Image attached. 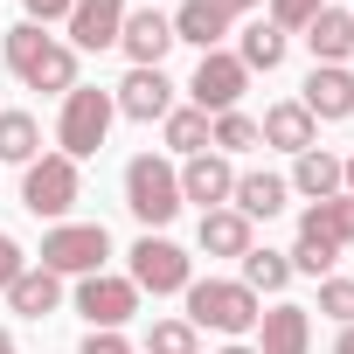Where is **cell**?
<instances>
[{
	"mask_svg": "<svg viewBox=\"0 0 354 354\" xmlns=\"http://www.w3.org/2000/svg\"><path fill=\"white\" fill-rule=\"evenodd\" d=\"M299 236H319V243H333V250H354V195L306 202V216H299Z\"/></svg>",
	"mask_w": 354,
	"mask_h": 354,
	"instance_id": "obj_19",
	"label": "cell"
},
{
	"mask_svg": "<svg viewBox=\"0 0 354 354\" xmlns=\"http://www.w3.org/2000/svg\"><path fill=\"white\" fill-rule=\"evenodd\" d=\"M306 49H313V63H340L347 70V56H354V15L347 8H319L306 21Z\"/></svg>",
	"mask_w": 354,
	"mask_h": 354,
	"instance_id": "obj_18",
	"label": "cell"
},
{
	"mask_svg": "<svg viewBox=\"0 0 354 354\" xmlns=\"http://www.w3.org/2000/svg\"><path fill=\"white\" fill-rule=\"evenodd\" d=\"M195 243H202L209 257H243V250H250V223H243L236 209H209L202 230H195Z\"/></svg>",
	"mask_w": 354,
	"mask_h": 354,
	"instance_id": "obj_22",
	"label": "cell"
},
{
	"mask_svg": "<svg viewBox=\"0 0 354 354\" xmlns=\"http://www.w3.org/2000/svg\"><path fill=\"white\" fill-rule=\"evenodd\" d=\"M111 118H118L111 91H97V84H77V91L63 97V118H56V146H63L70 160H91V153L104 146Z\"/></svg>",
	"mask_w": 354,
	"mask_h": 354,
	"instance_id": "obj_5",
	"label": "cell"
},
{
	"mask_svg": "<svg viewBox=\"0 0 354 354\" xmlns=\"http://www.w3.org/2000/svg\"><path fill=\"white\" fill-rule=\"evenodd\" d=\"M146 354H202V340H195V326H188V319H153Z\"/></svg>",
	"mask_w": 354,
	"mask_h": 354,
	"instance_id": "obj_30",
	"label": "cell"
},
{
	"mask_svg": "<svg viewBox=\"0 0 354 354\" xmlns=\"http://www.w3.org/2000/svg\"><path fill=\"white\" fill-rule=\"evenodd\" d=\"M319 313L354 326V278H319Z\"/></svg>",
	"mask_w": 354,
	"mask_h": 354,
	"instance_id": "obj_31",
	"label": "cell"
},
{
	"mask_svg": "<svg viewBox=\"0 0 354 354\" xmlns=\"http://www.w3.org/2000/svg\"><path fill=\"white\" fill-rule=\"evenodd\" d=\"M236 63L257 77V70H278L285 63V28H271V21H250L243 28V42H236Z\"/></svg>",
	"mask_w": 354,
	"mask_h": 354,
	"instance_id": "obj_25",
	"label": "cell"
},
{
	"mask_svg": "<svg viewBox=\"0 0 354 354\" xmlns=\"http://www.w3.org/2000/svg\"><path fill=\"white\" fill-rule=\"evenodd\" d=\"M77 313L91 319V333H118L139 313V285L111 278V271H91V278H77Z\"/></svg>",
	"mask_w": 354,
	"mask_h": 354,
	"instance_id": "obj_9",
	"label": "cell"
},
{
	"mask_svg": "<svg viewBox=\"0 0 354 354\" xmlns=\"http://www.w3.org/2000/svg\"><path fill=\"white\" fill-rule=\"evenodd\" d=\"M0 49H8V70H15L28 91H42V97H70V91H77V49L56 42V35H42L35 21L8 28Z\"/></svg>",
	"mask_w": 354,
	"mask_h": 354,
	"instance_id": "obj_1",
	"label": "cell"
},
{
	"mask_svg": "<svg viewBox=\"0 0 354 354\" xmlns=\"http://www.w3.org/2000/svg\"><path fill=\"white\" fill-rule=\"evenodd\" d=\"M77 354H139V347H132L125 333H91V340H84Z\"/></svg>",
	"mask_w": 354,
	"mask_h": 354,
	"instance_id": "obj_35",
	"label": "cell"
},
{
	"mask_svg": "<svg viewBox=\"0 0 354 354\" xmlns=\"http://www.w3.org/2000/svg\"><path fill=\"white\" fill-rule=\"evenodd\" d=\"M340 195H354V153L340 160Z\"/></svg>",
	"mask_w": 354,
	"mask_h": 354,
	"instance_id": "obj_36",
	"label": "cell"
},
{
	"mask_svg": "<svg viewBox=\"0 0 354 354\" xmlns=\"http://www.w3.org/2000/svg\"><path fill=\"white\" fill-rule=\"evenodd\" d=\"M299 104L313 111V125H333V118H354V70H340V63H313V77H306Z\"/></svg>",
	"mask_w": 354,
	"mask_h": 354,
	"instance_id": "obj_11",
	"label": "cell"
},
{
	"mask_svg": "<svg viewBox=\"0 0 354 354\" xmlns=\"http://www.w3.org/2000/svg\"><path fill=\"white\" fill-rule=\"evenodd\" d=\"M111 104H118L125 118L153 125V118H167V111H174V84H167V70H125V84L111 91Z\"/></svg>",
	"mask_w": 354,
	"mask_h": 354,
	"instance_id": "obj_13",
	"label": "cell"
},
{
	"mask_svg": "<svg viewBox=\"0 0 354 354\" xmlns=\"http://www.w3.org/2000/svg\"><path fill=\"white\" fill-rule=\"evenodd\" d=\"M257 139H264V146H278V153H292V160H299V153H306V146H319V125H313V111H306V104H299V97H278V104H271V111H264V118H257Z\"/></svg>",
	"mask_w": 354,
	"mask_h": 354,
	"instance_id": "obj_14",
	"label": "cell"
},
{
	"mask_svg": "<svg viewBox=\"0 0 354 354\" xmlns=\"http://www.w3.org/2000/svg\"><path fill=\"white\" fill-rule=\"evenodd\" d=\"M104 257H111L104 223H56L42 236V271H56V278H91V271H104Z\"/></svg>",
	"mask_w": 354,
	"mask_h": 354,
	"instance_id": "obj_6",
	"label": "cell"
},
{
	"mask_svg": "<svg viewBox=\"0 0 354 354\" xmlns=\"http://www.w3.org/2000/svg\"><path fill=\"white\" fill-rule=\"evenodd\" d=\"M216 354H257V347H216Z\"/></svg>",
	"mask_w": 354,
	"mask_h": 354,
	"instance_id": "obj_39",
	"label": "cell"
},
{
	"mask_svg": "<svg viewBox=\"0 0 354 354\" xmlns=\"http://www.w3.org/2000/svg\"><path fill=\"white\" fill-rule=\"evenodd\" d=\"M257 292L243 278H195L188 285V326H216V333H250L257 326Z\"/></svg>",
	"mask_w": 354,
	"mask_h": 354,
	"instance_id": "obj_3",
	"label": "cell"
},
{
	"mask_svg": "<svg viewBox=\"0 0 354 354\" xmlns=\"http://www.w3.org/2000/svg\"><path fill=\"white\" fill-rule=\"evenodd\" d=\"M230 188H236V167L223 153H195L181 167V202H202V216L209 209H230Z\"/></svg>",
	"mask_w": 354,
	"mask_h": 354,
	"instance_id": "obj_16",
	"label": "cell"
},
{
	"mask_svg": "<svg viewBox=\"0 0 354 354\" xmlns=\"http://www.w3.org/2000/svg\"><path fill=\"white\" fill-rule=\"evenodd\" d=\"M21 8H28V21L42 28V21H70V8H77V0H21Z\"/></svg>",
	"mask_w": 354,
	"mask_h": 354,
	"instance_id": "obj_34",
	"label": "cell"
},
{
	"mask_svg": "<svg viewBox=\"0 0 354 354\" xmlns=\"http://www.w3.org/2000/svg\"><path fill=\"white\" fill-rule=\"evenodd\" d=\"M0 354H21V347H15V333H8V326H0Z\"/></svg>",
	"mask_w": 354,
	"mask_h": 354,
	"instance_id": "obj_38",
	"label": "cell"
},
{
	"mask_svg": "<svg viewBox=\"0 0 354 354\" xmlns=\"http://www.w3.org/2000/svg\"><path fill=\"white\" fill-rule=\"evenodd\" d=\"M333 354H354V326H340V340H333Z\"/></svg>",
	"mask_w": 354,
	"mask_h": 354,
	"instance_id": "obj_37",
	"label": "cell"
},
{
	"mask_svg": "<svg viewBox=\"0 0 354 354\" xmlns=\"http://www.w3.org/2000/svg\"><path fill=\"white\" fill-rule=\"evenodd\" d=\"M243 285L250 292H285L292 285V264H285V250H243Z\"/></svg>",
	"mask_w": 354,
	"mask_h": 354,
	"instance_id": "obj_26",
	"label": "cell"
},
{
	"mask_svg": "<svg viewBox=\"0 0 354 354\" xmlns=\"http://www.w3.org/2000/svg\"><path fill=\"white\" fill-rule=\"evenodd\" d=\"M77 195H84V174H77L70 153H42V160H28V174H21V209H28V216L63 223V216L77 209Z\"/></svg>",
	"mask_w": 354,
	"mask_h": 354,
	"instance_id": "obj_4",
	"label": "cell"
},
{
	"mask_svg": "<svg viewBox=\"0 0 354 354\" xmlns=\"http://www.w3.org/2000/svg\"><path fill=\"white\" fill-rule=\"evenodd\" d=\"M243 91H250V70H243L230 49H209V56L195 63V77H188V97H195V111H209V118L236 111Z\"/></svg>",
	"mask_w": 354,
	"mask_h": 354,
	"instance_id": "obj_8",
	"label": "cell"
},
{
	"mask_svg": "<svg viewBox=\"0 0 354 354\" xmlns=\"http://www.w3.org/2000/svg\"><path fill=\"white\" fill-rule=\"evenodd\" d=\"M285 264H292V271H306V278H333L340 250H333V243H319V236H299V243L285 250Z\"/></svg>",
	"mask_w": 354,
	"mask_h": 354,
	"instance_id": "obj_29",
	"label": "cell"
},
{
	"mask_svg": "<svg viewBox=\"0 0 354 354\" xmlns=\"http://www.w3.org/2000/svg\"><path fill=\"white\" fill-rule=\"evenodd\" d=\"M160 125H167V146H174V153H188V160H195V153H209V111H195V104H188V111H167Z\"/></svg>",
	"mask_w": 354,
	"mask_h": 354,
	"instance_id": "obj_27",
	"label": "cell"
},
{
	"mask_svg": "<svg viewBox=\"0 0 354 354\" xmlns=\"http://www.w3.org/2000/svg\"><path fill=\"white\" fill-rule=\"evenodd\" d=\"M21 271H28V257H21V243H15L8 230H0V292H8V285H15Z\"/></svg>",
	"mask_w": 354,
	"mask_h": 354,
	"instance_id": "obj_33",
	"label": "cell"
},
{
	"mask_svg": "<svg viewBox=\"0 0 354 354\" xmlns=\"http://www.w3.org/2000/svg\"><path fill=\"white\" fill-rule=\"evenodd\" d=\"M0 160H8V167L42 160V125H35L28 111H0Z\"/></svg>",
	"mask_w": 354,
	"mask_h": 354,
	"instance_id": "obj_24",
	"label": "cell"
},
{
	"mask_svg": "<svg viewBox=\"0 0 354 354\" xmlns=\"http://www.w3.org/2000/svg\"><path fill=\"white\" fill-rule=\"evenodd\" d=\"M125 0H77L70 8V49H118Z\"/></svg>",
	"mask_w": 354,
	"mask_h": 354,
	"instance_id": "obj_17",
	"label": "cell"
},
{
	"mask_svg": "<svg viewBox=\"0 0 354 354\" xmlns=\"http://www.w3.org/2000/svg\"><path fill=\"white\" fill-rule=\"evenodd\" d=\"M132 285L153 292V299L188 292V285H195V257H188L181 243H167V236H139V243H132Z\"/></svg>",
	"mask_w": 354,
	"mask_h": 354,
	"instance_id": "obj_7",
	"label": "cell"
},
{
	"mask_svg": "<svg viewBox=\"0 0 354 354\" xmlns=\"http://www.w3.org/2000/svg\"><path fill=\"white\" fill-rule=\"evenodd\" d=\"M209 146H216V153H250V146H264V139H257V118L223 111V118H209Z\"/></svg>",
	"mask_w": 354,
	"mask_h": 354,
	"instance_id": "obj_28",
	"label": "cell"
},
{
	"mask_svg": "<svg viewBox=\"0 0 354 354\" xmlns=\"http://www.w3.org/2000/svg\"><path fill=\"white\" fill-rule=\"evenodd\" d=\"M313 347V313L278 299L271 313H257V354H306Z\"/></svg>",
	"mask_w": 354,
	"mask_h": 354,
	"instance_id": "obj_15",
	"label": "cell"
},
{
	"mask_svg": "<svg viewBox=\"0 0 354 354\" xmlns=\"http://www.w3.org/2000/svg\"><path fill=\"white\" fill-rule=\"evenodd\" d=\"M118 49L132 56V70H160V56L174 49V15H160V8H139V15H125V28H118Z\"/></svg>",
	"mask_w": 354,
	"mask_h": 354,
	"instance_id": "obj_12",
	"label": "cell"
},
{
	"mask_svg": "<svg viewBox=\"0 0 354 354\" xmlns=\"http://www.w3.org/2000/svg\"><path fill=\"white\" fill-rule=\"evenodd\" d=\"M243 8H257V0H181V15H174V42H195V49L209 56Z\"/></svg>",
	"mask_w": 354,
	"mask_h": 354,
	"instance_id": "obj_10",
	"label": "cell"
},
{
	"mask_svg": "<svg viewBox=\"0 0 354 354\" xmlns=\"http://www.w3.org/2000/svg\"><path fill=\"white\" fill-rule=\"evenodd\" d=\"M292 188H299L306 202H326V195H340V160H333L326 146H306V153H299V167H292Z\"/></svg>",
	"mask_w": 354,
	"mask_h": 354,
	"instance_id": "obj_23",
	"label": "cell"
},
{
	"mask_svg": "<svg viewBox=\"0 0 354 354\" xmlns=\"http://www.w3.org/2000/svg\"><path fill=\"white\" fill-rule=\"evenodd\" d=\"M319 8H326V0H271V28H285V35H292V28H306Z\"/></svg>",
	"mask_w": 354,
	"mask_h": 354,
	"instance_id": "obj_32",
	"label": "cell"
},
{
	"mask_svg": "<svg viewBox=\"0 0 354 354\" xmlns=\"http://www.w3.org/2000/svg\"><path fill=\"white\" fill-rule=\"evenodd\" d=\"M285 195H292V181L285 174H236V188H230V209L243 216V223H271L278 209H285Z\"/></svg>",
	"mask_w": 354,
	"mask_h": 354,
	"instance_id": "obj_20",
	"label": "cell"
},
{
	"mask_svg": "<svg viewBox=\"0 0 354 354\" xmlns=\"http://www.w3.org/2000/svg\"><path fill=\"white\" fill-rule=\"evenodd\" d=\"M56 306H63V278L42 271V264H28V271L8 285V313H21V319H49Z\"/></svg>",
	"mask_w": 354,
	"mask_h": 354,
	"instance_id": "obj_21",
	"label": "cell"
},
{
	"mask_svg": "<svg viewBox=\"0 0 354 354\" xmlns=\"http://www.w3.org/2000/svg\"><path fill=\"white\" fill-rule=\"evenodd\" d=\"M125 209L146 223V236L167 230L174 216H181V167L160 160V153H132L125 160Z\"/></svg>",
	"mask_w": 354,
	"mask_h": 354,
	"instance_id": "obj_2",
	"label": "cell"
}]
</instances>
